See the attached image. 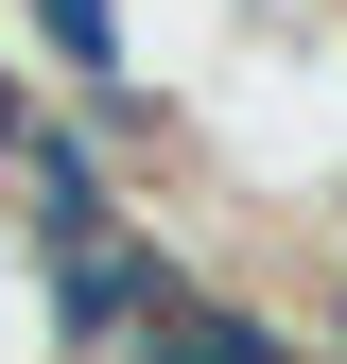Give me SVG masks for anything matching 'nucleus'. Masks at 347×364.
Returning a JSON list of instances; mask_svg holds the SVG:
<instances>
[{"mask_svg":"<svg viewBox=\"0 0 347 364\" xmlns=\"http://www.w3.org/2000/svg\"><path fill=\"white\" fill-rule=\"evenodd\" d=\"M122 364H313V312H278L260 278H174V312Z\"/></svg>","mask_w":347,"mask_h":364,"instance_id":"1","label":"nucleus"},{"mask_svg":"<svg viewBox=\"0 0 347 364\" xmlns=\"http://www.w3.org/2000/svg\"><path fill=\"white\" fill-rule=\"evenodd\" d=\"M18 18H35V87H70V105H105L139 70V18L122 0H18Z\"/></svg>","mask_w":347,"mask_h":364,"instance_id":"2","label":"nucleus"},{"mask_svg":"<svg viewBox=\"0 0 347 364\" xmlns=\"http://www.w3.org/2000/svg\"><path fill=\"white\" fill-rule=\"evenodd\" d=\"M0 364H70V347H53V295H35V243H18V208H0Z\"/></svg>","mask_w":347,"mask_h":364,"instance_id":"3","label":"nucleus"},{"mask_svg":"<svg viewBox=\"0 0 347 364\" xmlns=\"http://www.w3.org/2000/svg\"><path fill=\"white\" fill-rule=\"evenodd\" d=\"M35 122H53V105H35V53H0V191H18V156H35Z\"/></svg>","mask_w":347,"mask_h":364,"instance_id":"4","label":"nucleus"},{"mask_svg":"<svg viewBox=\"0 0 347 364\" xmlns=\"http://www.w3.org/2000/svg\"><path fill=\"white\" fill-rule=\"evenodd\" d=\"M313 364H347V260L313 278Z\"/></svg>","mask_w":347,"mask_h":364,"instance_id":"5","label":"nucleus"},{"mask_svg":"<svg viewBox=\"0 0 347 364\" xmlns=\"http://www.w3.org/2000/svg\"><path fill=\"white\" fill-rule=\"evenodd\" d=\"M330 18H347V0H330Z\"/></svg>","mask_w":347,"mask_h":364,"instance_id":"6","label":"nucleus"}]
</instances>
